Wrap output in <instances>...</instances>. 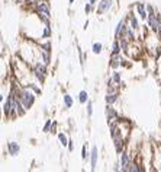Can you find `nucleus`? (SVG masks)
<instances>
[{
    "instance_id": "24",
    "label": "nucleus",
    "mask_w": 161,
    "mask_h": 172,
    "mask_svg": "<svg viewBox=\"0 0 161 172\" xmlns=\"http://www.w3.org/2000/svg\"><path fill=\"white\" fill-rule=\"evenodd\" d=\"M91 9H93V4L89 1V3H86V6H84V12H86V15H89L90 12H91Z\"/></svg>"
},
{
    "instance_id": "13",
    "label": "nucleus",
    "mask_w": 161,
    "mask_h": 172,
    "mask_svg": "<svg viewBox=\"0 0 161 172\" xmlns=\"http://www.w3.org/2000/svg\"><path fill=\"white\" fill-rule=\"evenodd\" d=\"M106 115H108V120H109V121H110V118H115V117H116V112H115V109H113L110 105L106 107Z\"/></svg>"
},
{
    "instance_id": "30",
    "label": "nucleus",
    "mask_w": 161,
    "mask_h": 172,
    "mask_svg": "<svg viewBox=\"0 0 161 172\" xmlns=\"http://www.w3.org/2000/svg\"><path fill=\"white\" fill-rule=\"evenodd\" d=\"M81 156H83V159H86V156H87V155H86V147H83V155H81Z\"/></svg>"
},
{
    "instance_id": "10",
    "label": "nucleus",
    "mask_w": 161,
    "mask_h": 172,
    "mask_svg": "<svg viewBox=\"0 0 161 172\" xmlns=\"http://www.w3.org/2000/svg\"><path fill=\"white\" fill-rule=\"evenodd\" d=\"M96 163H97V149L93 147V150H91V169L93 171L96 169Z\"/></svg>"
},
{
    "instance_id": "19",
    "label": "nucleus",
    "mask_w": 161,
    "mask_h": 172,
    "mask_svg": "<svg viewBox=\"0 0 161 172\" xmlns=\"http://www.w3.org/2000/svg\"><path fill=\"white\" fill-rule=\"evenodd\" d=\"M102 48H103V45H102L100 43H94L93 44V53H94V54L102 53Z\"/></svg>"
},
{
    "instance_id": "29",
    "label": "nucleus",
    "mask_w": 161,
    "mask_h": 172,
    "mask_svg": "<svg viewBox=\"0 0 161 172\" xmlns=\"http://www.w3.org/2000/svg\"><path fill=\"white\" fill-rule=\"evenodd\" d=\"M49 126H51V120H48V121H46V124H45V127H44V130H45V131H48V129H49Z\"/></svg>"
},
{
    "instance_id": "5",
    "label": "nucleus",
    "mask_w": 161,
    "mask_h": 172,
    "mask_svg": "<svg viewBox=\"0 0 161 172\" xmlns=\"http://www.w3.org/2000/svg\"><path fill=\"white\" fill-rule=\"evenodd\" d=\"M121 168L123 172H128L131 169V161H129V156L123 152L121 156Z\"/></svg>"
},
{
    "instance_id": "8",
    "label": "nucleus",
    "mask_w": 161,
    "mask_h": 172,
    "mask_svg": "<svg viewBox=\"0 0 161 172\" xmlns=\"http://www.w3.org/2000/svg\"><path fill=\"white\" fill-rule=\"evenodd\" d=\"M7 147H9V153H10V155H18V153H19V144H18V143L10 141V143L7 144Z\"/></svg>"
},
{
    "instance_id": "11",
    "label": "nucleus",
    "mask_w": 161,
    "mask_h": 172,
    "mask_svg": "<svg viewBox=\"0 0 161 172\" xmlns=\"http://www.w3.org/2000/svg\"><path fill=\"white\" fill-rule=\"evenodd\" d=\"M129 21H131V28H132V29H138V28H139V25H138V19H136V16H135L134 13H131V15H129Z\"/></svg>"
},
{
    "instance_id": "17",
    "label": "nucleus",
    "mask_w": 161,
    "mask_h": 172,
    "mask_svg": "<svg viewBox=\"0 0 161 172\" xmlns=\"http://www.w3.org/2000/svg\"><path fill=\"white\" fill-rule=\"evenodd\" d=\"M41 37H42V38H49V37H51V26H49V25H45L44 32H42Z\"/></svg>"
},
{
    "instance_id": "22",
    "label": "nucleus",
    "mask_w": 161,
    "mask_h": 172,
    "mask_svg": "<svg viewBox=\"0 0 161 172\" xmlns=\"http://www.w3.org/2000/svg\"><path fill=\"white\" fill-rule=\"evenodd\" d=\"M58 139H60V141H61V144H63V146H67V144H68V141H67V137H65L63 133H60V134H58Z\"/></svg>"
},
{
    "instance_id": "21",
    "label": "nucleus",
    "mask_w": 161,
    "mask_h": 172,
    "mask_svg": "<svg viewBox=\"0 0 161 172\" xmlns=\"http://www.w3.org/2000/svg\"><path fill=\"white\" fill-rule=\"evenodd\" d=\"M112 79H113V82H115V83H121V73H119V72H113Z\"/></svg>"
},
{
    "instance_id": "7",
    "label": "nucleus",
    "mask_w": 161,
    "mask_h": 172,
    "mask_svg": "<svg viewBox=\"0 0 161 172\" xmlns=\"http://www.w3.org/2000/svg\"><path fill=\"white\" fill-rule=\"evenodd\" d=\"M121 51H122V48H121V43H119V40H115L113 41V44H112V57H116V55H119L121 54Z\"/></svg>"
},
{
    "instance_id": "9",
    "label": "nucleus",
    "mask_w": 161,
    "mask_h": 172,
    "mask_svg": "<svg viewBox=\"0 0 161 172\" xmlns=\"http://www.w3.org/2000/svg\"><path fill=\"white\" fill-rule=\"evenodd\" d=\"M116 99H118V93L116 92H110V93L108 92V95H106V104L108 105H112Z\"/></svg>"
},
{
    "instance_id": "20",
    "label": "nucleus",
    "mask_w": 161,
    "mask_h": 172,
    "mask_svg": "<svg viewBox=\"0 0 161 172\" xmlns=\"http://www.w3.org/2000/svg\"><path fill=\"white\" fill-rule=\"evenodd\" d=\"M128 38H119V43H121V48L123 51H128Z\"/></svg>"
},
{
    "instance_id": "15",
    "label": "nucleus",
    "mask_w": 161,
    "mask_h": 172,
    "mask_svg": "<svg viewBox=\"0 0 161 172\" xmlns=\"http://www.w3.org/2000/svg\"><path fill=\"white\" fill-rule=\"evenodd\" d=\"M87 99H89V95H87V92H86V90H81L80 93H79V101H80L81 104H86V102H89Z\"/></svg>"
},
{
    "instance_id": "3",
    "label": "nucleus",
    "mask_w": 161,
    "mask_h": 172,
    "mask_svg": "<svg viewBox=\"0 0 161 172\" xmlns=\"http://www.w3.org/2000/svg\"><path fill=\"white\" fill-rule=\"evenodd\" d=\"M112 1H113V0H100V3H99V6H97V9H96L97 15H102V13L108 12V10L112 7Z\"/></svg>"
},
{
    "instance_id": "23",
    "label": "nucleus",
    "mask_w": 161,
    "mask_h": 172,
    "mask_svg": "<svg viewBox=\"0 0 161 172\" xmlns=\"http://www.w3.org/2000/svg\"><path fill=\"white\" fill-rule=\"evenodd\" d=\"M91 114H93V104H91V101H89L87 102V115L91 117Z\"/></svg>"
},
{
    "instance_id": "32",
    "label": "nucleus",
    "mask_w": 161,
    "mask_h": 172,
    "mask_svg": "<svg viewBox=\"0 0 161 172\" xmlns=\"http://www.w3.org/2000/svg\"><path fill=\"white\" fill-rule=\"evenodd\" d=\"M68 1H70V3H73V1H74V0H68Z\"/></svg>"
},
{
    "instance_id": "26",
    "label": "nucleus",
    "mask_w": 161,
    "mask_h": 172,
    "mask_svg": "<svg viewBox=\"0 0 161 172\" xmlns=\"http://www.w3.org/2000/svg\"><path fill=\"white\" fill-rule=\"evenodd\" d=\"M147 12H148V16L150 15H155V10H154V7L151 4H147Z\"/></svg>"
},
{
    "instance_id": "18",
    "label": "nucleus",
    "mask_w": 161,
    "mask_h": 172,
    "mask_svg": "<svg viewBox=\"0 0 161 172\" xmlns=\"http://www.w3.org/2000/svg\"><path fill=\"white\" fill-rule=\"evenodd\" d=\"M64 105H65V108H71V105H73V99H71V96H70V95H64Z\"/></svg>"
},
{
    "instance_id": "6",
    "label": "nucleus",
    "mask_w": 161,
    "mask_h": 172,
    "mask_svg": "<svg viewBox=\"0 0 161 172\" xmlns=\"http://www.w3.org/2000/svg\"><path fill=\"white\" fill-rule=\"evenodd\" d=\"M136 12L144 21L148 19V12H147V4L145 3H136Z\"/></svg>"
},
{
    "instance_id": "16",
    "label": "nucleus",
    "mask_w": 161,
    "mask_h": 172,
    "mask_svg": "<svg viewBox=\"0 0 161 172\" xmlns=\"http://www.w3.org/2000/svg\"><path fill=\"white\" fill-rule=\"evenodd\" d=\"M112 63H110V66L113 67V69H116V67H119L122 63H121V58H119V55H116V57H112V60H110Z\"/></svg>"
},
{
    "instance_id": "33",
    "label": "nucleus",
    "mask_w": 161,
    "mask_h": 172,
    "mask_svg": "<svg viewBox=\"0 0 161 172\" xmlns=\"http://www.w3.org/2000/svg\"><path fill=\"white\" fill-rule=\"evenodd\" d=\"M81 172H84V171H81Z\"/></svg>"
},
{
    "instance_id": "28",
    "label": "nucleus",
    "mask_w": 161,
    "mask_h": 172,
    "mask_svg": "<svg viewBox=\"0 0 161 172\" xmlns=\"http://www.w3.org/2000/svg\"><path fill=\"white\" fill-rule=\"evenodd\" d=\"M39 1L41 0H26V3H28V4H32V6H37Z\"/></svg>"
},
{
    "instance_id": "34",
    "label": "nucleus",
    "mask_w": 161,
    "mask_h": 172,
    "mask_svg": "<svg viewBox=\"0 0 161 172\" xmlns=\"http://www.w3.org/2000/svg\"><path fill=\"white\" fill-rule=\"evenodd\" d=\"M141 172H144V171H141Z\"/></svg>"
},
{
    "instance_id": "4",
    "label": "nucleus",
    "mask_w": 161,
    "mask_h": 172,
    "mask_svg": "<svg viewBox=\"0 0 161 172\" xmlns=\"http://www.w3.org/2000/svg\"><path fill=\"white\" fill-rule=\"evenodd\" d=\"M34 73H35V76H37V79H38V80L44 82V77H45V75H46L45 64H41V63H38V64L35 66V69H34Z\"/></svg>"
},
{
    "instance_id": "12",
    "label": "nucleus",
    "mask_w": 161,
    "mask_h": 172,
    "mask_svg": "<svg viewBox=\"0 0 161 172\" xmlns=\"http://www.w3.org/2000/svg\"><path fill=\"white\" fill-rule=\"evenodd\" d=\"M51 53H46L44 50H41V55H42V60H44V64H49L51 63Z\"/></svg>"
},
{
    "instance_id": "1",
    "label": "nucleus",
    "mask_w": 161,
    "mask_h": 172,
    "mask_svg": "<svg viewBox=\"0 0 161 172\" xmlns=\"http://www.w3.org/2000/svg\"><path fill=\"white\" fill-rule=\"evenodd\" d=\"M18 99H20V102L23 104V107L28 109V108H31L32 107V104L35 102V96H34V93H31L28 89H23V90H20L19 93H18Z\"/></svg>"
},
{
    "instance_id": "25",
    "label": "nucleus",
    "mask_w": 161,
    "mask_h": 172,
    "mask_svg": "<svg viewBox=\"0 0 161 172\" xmlns=\"http://www.w3.org/2000/svg\"><path fill=\"white\" fill-rule=\"evenodd\" d=\"M41 50H44L46 53H51V44L46 43V44H44V45H41Z\"/></svg>"
},
{
    "instance_id": "14",
    "label": "nucleus",
    "mask_w": 161,
    "mask_h": 172,
    "mask_svg": "<svg viewBox=\"0 0 161 172\" xmlns=\"http://www.w3.org/2000/svg\"><path fill=\"white\" fill-rule=\"evenodd\" d=\"M123 26H125V21H119L118 25H116V29H115V37H116V38H119L121 31L123 29Z\"/></svg>"
},
{
    "instance_id": "31",
    "label": "nucleus",
    "mask_w": 161,
    "mask_h": 172,
    "mask_svg": "<svg viewBox=\"0 0 161 172\" xmlns=\"http://www.w3.org/2000/svg\"><path fill=\"white\" fill-rule=\"evenodd\" d=\"M89 1H90L91 4H94V3H96V0H89Z\"/></svg>"
},
{
    "instance_id": "27",
    "label": "nucleus",
    "mask_w": 161,
    "mask_h": 172,
    "mask_svg": "<svg viewBox=\"0 0 161 172\" xmlns=\"http://www.w3.org/2000/svg\"><path fill=\"white\" fill-rule=\"evenodd\" d=\"M129 172H141V169L138 168V165H131V169H129Z\"/></svg>"
},
{
    "instance_id": "2",
    "label": "nucleus",
    "mask_w": 161,
    "mask_h": 172,
    "mask_svg": "<svg viewBox=\"0 0 161 172\" xmlns=\"http://www.w3.org/2000/svg\"><path fill=\"white\" fill-rule=\"evenodd\" d=\"M37 12L38 15H45L48 18H51V9H49V3L46 0H42L37 4Z\"/></svg>"
},
{
    "instance_id": "35",
    "label": "nucleus",
    "mask_w": 161,
    "mask_h": 172,
    "mask_svg": "<svg viewBox=\"0 0 161 172\" xmlns=\"http://www.w3.org/2000/svg\"><path fill=\"white\" fill-rule=\"evenodd\" d=\"M41 1H42V0H41Z\"/></svg>"
}]
</instances>
